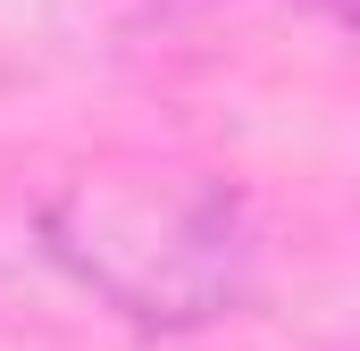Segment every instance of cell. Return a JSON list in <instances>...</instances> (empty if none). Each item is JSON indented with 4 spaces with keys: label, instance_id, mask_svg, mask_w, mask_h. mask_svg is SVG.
Returning a JSON list of instances; mask_svg holds the SVG:
<instances>
[{
    "label": "cell",
    "instance_id": "obj_1",
    "mask_svg": "<svg viewBox=\"0 0 360 351\" xmlns=\"http://www.w3.org/2000/svg\"><path fill=\"white\" fill-rule=\"evenodd\" d=\"M42 243L134 326H210L252 284V218L184 168H101L42 209Z\"/></svg>",
    "mask_w": 360,
    "mask_h": 351
}]
</instances>
